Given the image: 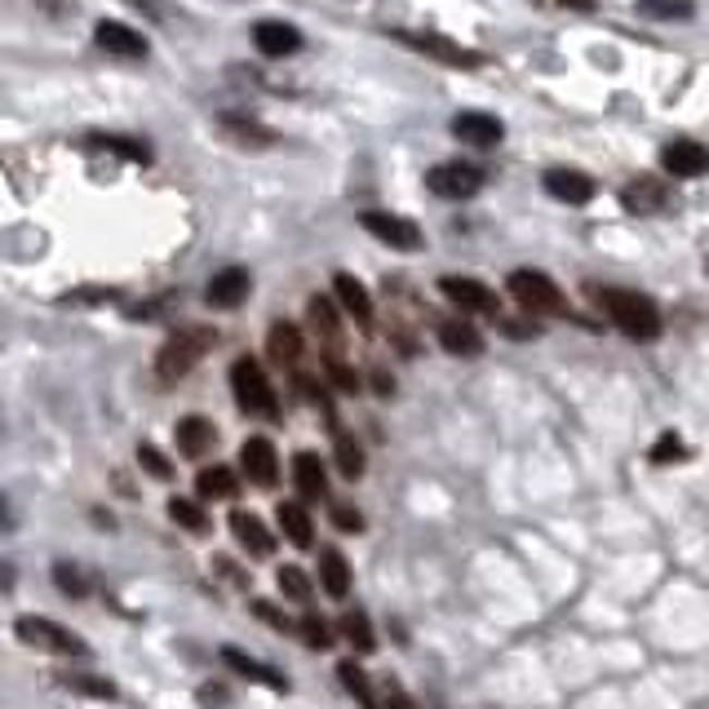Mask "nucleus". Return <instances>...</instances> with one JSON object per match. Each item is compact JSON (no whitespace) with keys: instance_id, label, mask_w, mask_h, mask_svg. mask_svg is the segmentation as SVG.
<instances>
[{"instance_id":"obj_1","label":"nucleus","mask_w":709,"mask_h":709,"mask_svg":"<svg viewBox=\"0 0 709 709\" xmlns=\"http://www.w3.org/2000/svg\"><path fill=\"white\" fill-rule=\"evenodd\" d=\"M213 346H218V333L205 329V325L173 329V333L164 338L160 355H156V372H160V381H178V377H186V372L196 368Z\"/></svg>"},{"instance_id":"obj_2","label":"nucleus","mask_w":709,"mask_h":709,"mask_svg":"<svg viewBox=\"0 0 709 709\" xmlns=\"http://www.w3.org/2000/svg\"><path fill=\"white\" fill-rule=\"evenodd\" d=\"M231 391L240 400V408L248 417H262V421H280V400H276V386L271 377L262 372V364H257L253 355H240L231 364Z\"/></svg>"},{"instance_id":"obj_3","label":"nucleus","mask_w":709,"mask_h":709,"mask_svg":"<svg viewBox=\"0 0 709 709\" xmlns=\"http://www.w3.org/2000/svg\"><path fill=\"white\" fill-rule=\"evenodd\" d=\"M603 310L612 315V325L634 338V342H652L661 338V310L643 297V293H629V289H608L603 293Z\"/></svg>"},{"instance_id":"obj_4","label":"nucleus","mask_w":709,"mask_h":709,"mask_svg":"<svg viewBox=\"0 0 709 709\" xmlns=\"http://www.w3.org/2000/svg\"><path fill=\"white\" fill-rule=\"evenodd\" d=\"M14 634L27 643V648L49 652V657H85L89 652V643L81 634H72L68 625H58V621H45V616H23L14 625Z\"/></svg>"},{"instance_id":"obj_5","label":"nucleus","mask_w":709,"mask_h":709,"mask_svg":"<svg viewBox=\"0 0 709 709\" xmlns=\"http://www.w3.org/2000/svg\"><path fill=\"white\" fill-rule=\"evenodd\" d=\"M510 297L519 302L524 310H533V315H563L567 310V302H563V293H559V284L550 280V276H541V271H514L510 276Z\"/></svg>"},{"instance_id":"obj_6","label":"nucleus","mask_w":709,"mask_h":709,"mask_svg":"<svg viewBox=\"0 0 709 709\" xmlns=\"http://www.w3.org/2000/svg\"><path fill=\"white\" fill-rule=\"evenodd\" d=\"M400 45H408V49H417V53H426V58H435V62H448V68H484V53L479 49H466V45H457L453 36H439V32H391Z\"/></svg>"},{"instance_id":"obj_7","label":"nucleus","mask_w":709,"mask_h":709,"mask_svg":"<svg viewBox=\"0 0 709 709\" xmlns=\"http://www.w3.org/2000/svg\"><path fill=\"white\" fill-rule=\"evenodd\" d=\"M426 186L435 191L439 200H470L475 191L484 186V169H475L466 160H448V164H435L426 173Z\"/></svg>"},{"instance_id":"obj_8","label":"nucleus","mask_w":709,"mask_h":709,"mask_svg":"<svg viewBox=\"0 0 709 709\" xmlns=\"http://www.w3.org/2000/svg\"><path fill=\"white\" fill-rule=\"evenodd\" d=\"M359 227H364L368 235H377L381 244H391V248H404V253L421 248V231H417V222H408V218H400V213L364 209V213H359Z\"/></svg>"},{"instance_id":"obj_9","label":"nucleus","mask_w":709,"mask_h":709,"mask_svg":"<svg viewBox=\"0 0 709 709\" xmlns=\"http://www.w3.org/2000/svg\"><path fill=\"white\" fill-rule=\"evenodd\" d=\"M240 470L257 484V488H276L280 484V457H276V443L253 435L244 448H240Z\"/></svg>"},{"instance_id":"obj_10","label":"nucleus","mask_w":709,"mask_h":709,"mask_svg":"<svg viewBox=\"0 0 709 709\" xmlns=\"http://www.w3.org/2000/svg\"><path fill=\"white\" fill-rule=\"evenodd\" d=\"M439 289H443L448 302L462 306V310H470V315H497V293H492L484 280H470V276H443Z\"/></svg>"},{"instance_id":"obj_11","label":"nucleus","mask_w":709,"mask_h":709,"mask_svg":"<svg viewBox=\"0 0 709 709\" xmlns=\"http://www.w3.org/2000/svg\"><path fill=\"white\" fill-rule=\"evenodd\" d=\"M94 40H98V49H102V53L124 58V62H138V58H147V36H143V32H134L129 23H111V19H102V23L94 27Z\"/></svg>"},{"instance_id":"obj_12","label":"nucleus","mask_w":709,"mask_h":709,"mask_svg":"<svg viewBox=\"0 0 709 709\" xmlns=\"http://www.w3.org/2000/svg\"><path fill=\"white\" fill-rule=\"evenodd\" d=\"M453 138H457V143H470V147H479V151H492V147L505 138V129H501V120L488 115V111H462V115H453Z\"/></svg>"},{"instance_id":"obj_13","label":"nucleus","mask_w":709,"mask_h":709,"mask_svg":"<svg viewBox=\"0 0 709 709\" xmlns=\"http://www.w3.org/2000/svg\"><path fill=\"white\" fill-rule=\"evenodd\" d=\"M661 169H665L670 178H700V173L709 169V151H705L700 143H692V138H674V143H665V151H661Z\"/></svg>"},{"instance_id":"obj_14","label":"nucleus","mask_w":709,"mask_h":709,"mask_svg":"<svg viewBox=\"0 0 709 709\" xmlns=\"http://www.w3.org/2000/svg\"><path fill=\"white\" fill-rule=\"evenodd\" d=\"M253 45L257 53H267V58H289L302 49V32L293 23H280V19H262L253 27Z\"/></svg>"},{"instance_id":"obj_15","label":"nucleus","mask_w":709,"mask_h":709,"mask_svg":"<svg viewBox=\"0 0 709 709\" xmlns=\"http://www.w3.org/2000/svg\"><path fill=\"white\" fill-rule=\"evenodd\" d=\"M546 191L554 200H563V205H586V200H595V178L590 173H582V169H546Z\"/></svg>"},{"instance_id":"obj_16","label":"nucleus","mask_w":709,"mask_h":709,"mask_svg":"<svg viewBox=\"0 0 709 709\" xmlns=\"http://www.w3.org/2000/svg\"><path fill=\"white\" fill-rule=\"evenodd\" d=\"M621 200H625V209L629 213H665L670 209V186L661 182V178H634L625 191H621Z\"/></svg>"},{"instance_id":"obj_17","label":"nucleus","mask_w":709,"mask_h":709,"mask_svg":"<svg viewBox=\"0 0 709 709\" xmlns=\"http://www.w3.org/2000/svg\"><path fill=\"white\" fill-rule=\"evenodd\" d=\"M248 289H253L248 271H244V267H227V271H218V276L209 280L205 302H209V306H218V310H235V306L248 297Z\"/></svg>"},{"instance_id":"obj_18","label":"nucleus","mask_w":709,"mask_h":709,"mask_svg":"<svg viewBox=\"0 0 709 709\" xmlns=\"http://www.w3.org/2000/svg\"><path fill=\"white\" fill-rule=\"evenodd\" d=\"M231 533H235V541L248 550V554H257V559H267V554H276V537H271V528L257 519V514H248V510H235L231 514Z\"/></svg>"},{"instance_id":"obj_19","label":"nucleus","mask_w":709,"mask_h":709,"mask_svg":"<svg viewBox=\"0 0 709 709\" xmlns=\"http://www.w3.org/2000/svg\"><path fill=\"white\" fill-rule=\"evenodd\" d=\"M333 289H338V302H342V310L355 319V325L368 333L372 329V297H368V289L355 280V276H346V271H338L333 276Z\"/></svg>"},{"instance_id":"obj_20","label":"nucleus","mask_w":709,"mask_h":709,"mask_svg":"<svg viewBox=\"0 0 709 709\" xmlns=\"http://www.w3.org/2000/svg\"><path fill=\"white\" fill-rule=\"evenodd\" d=\"M439 346L448 355L470 359V355H484V333L470 325V319H443V325H439Z\"/></svg>"},{"instance_id":"obj_21","label":"nucleus","mask_w":709,"mask_h":709,"mask_svg":"<svg viewBox=\"0 0 709 709\" xmlns=\"http://www.w3.org/2000/svg\"><path fill=\"white\" fill-rule=\"evenodd\" d=\"M218 129H222V134H227L235 147H253V151H257V147H276V143H280L276 129L257 124V120H248V115H222Z\"/></svg>"},{"instance_id":"obj_22","label":"nucleus","mask_w":709,"mask_h":709,"mask_svg":"<svg viewBox=\"0 0 709 709\" xmlns=\"http://www.w3.org/2000/svg\"><path fill=\"white\" fill-rule=\"evenodd\" d=\"M218 443V426L209 417H182L178 421V453L182 457H205Z\"/></svg>"},{"instance_id":"obj_23","label":"nucleus","mask_w":709,"mask_h":709,"mask_svg":"<svg viewBox=\"0 0 709 709\" xmlns=\"http://www.w3.org/2000/svg\"><path fill=\"white\" fill-rule=\"evenodd\" d=\"M293 484H297V492L306 501H325L329 497V470H325V462H319L315 453H297L293 457Z\"/></svg>"},{"instance_id":"obj_24","label":"nucleus","mask_w":709,"mask_h":709,"mask_svg":"<svg viewBox=\"0 0 709 709\" xmlns=\"http://www.w3.org/2000/svg\"><path fill=\"white\" fill-rule=\"evenodd\" d=\"M302 351H306L302 329H293L289 319H276L271 333H267V355H271L276 364H284V368H293V364L302 359Z\"/></svg>"},{"instance_id":"obj_25","label":"nucleus","mask_w":709,"mask_h":709,"mask_svg":"<svg viewBox=\"0 0 709 709\" xmlns=\"http://www.w3.org/2000/svg\"><path fill=\"white\" fill-rule=\"evenodd\" d=\"M276 519H280V533H284V541H293L297 550H310V546H315V524H310L306 505H297V501H284V505L276 510Z\"/></svg>"},{"instance_id":"obj_26","label":"nucleus","mask_w":709,"mask_h":709,"mask_svg":"<svg viewBox=\"0 0 709 709\" xmlns=\"http://www.w3.org/2000/svg\"><path fill=\"white\" fill-rule=\"evenodd\" d=\"M319 586L329 599H346L351 595V563L342 550H325L319 554Z\"/></svg>"},{"instance_id":"obj_27","label":"nucleus","mask_w":709,"mask_h":709,"mask_svg":"<svg viewBox=\"0 0 709 709\" xmlns=\"http://www.w3.org/2000/svg\"><path fill=\"white\" fill-rule=\"evenodd\" d=\"M222 661H227L235 674H244V679H257V683H267V687H276V692H284V687H289V679H284L280 670H271V665H262V661L244 657L240 648H222Z\"/></svg>"},{"instance_id":"obj_28","label":"nucleus","mask_w":709,"mask_h":709,"mask_svg":"<svg viewBox=\"0 0 709 709\" xmlns=\"http://www.w3.org/2000/svg\"><path fill=\"white\" fill-rule=\"evenodd\" d=\"M333 457H338V470H342L346 479H359V475H364V448H359L355 435H351L346 426H338V421H333Z\"/></svg>"},{"instance_id":"obj_29","label":"nucleus","mask_w":709,"mask_h":709,"mask_svg":"<svg viewBox=\"0 0 709 709\" xmlns=\"http://www.w3.org/2000/svg\"><path fill=\"white\" fill-rule=\"evenodd\" d=\"M306 319H310V329L325 338V342H342V315H338V306L329 302V297H310V306H306Z\"/></svg>"},{"instance_id":"obj_30","label":"nucleus","mask_w":709,"mask_h":709,"mask_svg":"<svg viewBox=\"0 0 709 709\" xmlns=\"http://www.w3.org/2000/svg\"><path fill=\"white\" fill-rule=\"evenodd\" d=\"M196 488H200V497H209V501H231V497L240 492V479H235L231 466H205V470L196 475Z\"/></svg>"},{"instance_id":"obj_31","label":"nucleus","mask_w":709,"mask_h":709,"mask_svg":"<svg viewBox=\"0 0 709 709\" xmlns=\"http://www.w3.org/2000/svg\"><path fill=\"white\" fill-rule=\"evenodd\" d=\"M89 147H102V151H115L124 160H134V164H147L151 151L138 143V138H120V134H89Z\"/></svg>"},{"instance_id":"obj_32","label":"nucleus","mask_w":709,"mask_h":709,"mask_svg":"<svg viewBox=\"0 0 709 709\" xmlns=\"http://www.w3.org/2000/svg\"><path fill=\"white\" fill-rule=\"evenodd\" d=\"M169 514H173V524L186 528V533H209V514L191 501V497H173L169 501Z\"/></svg>"},{"instance_id":"obj_33","label":"nucleus","mask_w":709,"mask_h":709,"mask_svg":"<svg viewBox=\"0 0 709 709\" xmlns=\"http://www.w3.org/2000/svg\"><path fill=\"white\" fill-rule=\"evenodd\" d=\"M342 634H346L351 648H355V652H364V657L377 648V634H372V625H368V616H364V612H346V616H342Z\"/></svg>"},{"instance_id":"obj_34","label":"nucleus","mask_w":709,"mask_h":709,"mask_svg":"<svg viewBox=\"0 0 709 709\" xmlns=\"http://www.w3.org/2000/svg\"><path fill=\"white\" fill-rule=\"evenodd\" d=\"M338 674H342V683H346V692H351V696H355V700H359L364 709H381V700H377V692H372V683L364 679V670H359L355 661H342V670H338Z\"/></svg>"},{"instance_id":"obj_35","label":"nucleus","mask_w":709,"mask_h":709,"mask_svg":"<svg viewBox=\"0 0 709 709\" xmlns=\"http://www.w3.org/2000/svg\"><path fill=\"white\" fill-rule=\"evenodd\" d=\"M325 372H329V381L338 386L342 395H355V391H359V372H355V368H351V364H346L338 351H333V355L325 351Z\"/></svg>"},{"instance_id":"obj_36","label":"nucleus","mask_w":709,"mask_h":709,"mask_svg":"<svg viewBox=\"0 0 709 709\" xmlns=\"http://www.w3.org/2000/svg\"><path fill=\"white\" fill-rule=\"evenodd\" d=\"M297 634L306 638V648H310V652H329V643H333V629H329L325 621H319L315 612H306V616L297 621Z\"/></svg>"},{"instance_id":"obj_37","label":"nucleus","mask_w":709,"mask_h":709,"mask_svg":"<svg viewBox=\"0 0 709 709\" xmlns=\"http://www.w3.org/2000/svg\"><path fill=\"white\" fill-rule=\"evenodd\" d=\"M53 582L62 595H72V599H85L89 595V582H85V572L76 563H53Z\"/></svg>"},{"instance_id":"obj_38","label":"nucleus","mask_w":709,"mask_h":709,"mask_svg":"<svg viewBox=\"0 0 709 709\" xmlns=\"http://www.w3.org/2000/svg\"><path fill=\"white\" fill-rule=\"evenodd\" d=\"M638 5L648 19H661V23H679L692 14V0H638Z\"/></svg>"},{"instance_id":"obj_39","label":"nucleus","mask_w":709,"mask_h":709,"mask_svg":"<svg viewBox=\"0 0 709 709\" xmlns=\"http://www.w3.org/2000/svg\"><path fill=\"white\" fill-rule=\"evenodd\" d=\"M276 576H280L284 599H293V603H310V582H306V572H302V567H280Z\"/></svg>"},{"instance_id":"obj_40","label":"nucleus","mask_w":709,"mask_h":709,"mask_svg":"<svg viewBox=\"0 0 709 709\" xmlns=\"http://www.w3.org/2000/svg\"><path fill=\"white\" fill-rule=\"evenodd\" d=\"M62 683H68L72 692H89V696H98V700H111V696H115V687H111L107 679H89V674H62Z\"/></svg>"},{"instance_id":"obj_41","label":"nucleus","mask_w":709,"mask_h":709,"mask_svg":"<svg viewBox=\"0 0 709 709\" xmlns=\"http://www.w3.org/2000/svg\"><path fill=\"white\" fill-rule=\"evenodd\" d=\"M138 462L156 475V479H173V466H169V457L160 453V448H151V443H138Z\"/></svg>"},{"instance_id":"obj_42","label":"nucleus","mask_w":709,"mask_h":709,"mask_svg":"<svg viewBox=\"0 0 709 709\" xmlns=\"http://www.w3.org/2000/svg\"><path fill=\"white\" fill-rule=\"evenodd\" d=\"M683 457H687V448H683L679 435H661V443L652 448V462H657V466H665V462H683Z\"/></svg>"},{"instance_id":"obj_43","label":"nucleus","mask_w":709,"mask_h":709,"mask_svg":"<svg viewBox=\"0 0 709 709\" xmlns=\"http://www.w3.org/2000/svg\"><path fill=\"white\" fill-rule=\"evenodd\" d=\"M253 616H257V621H267L271 629H284V634L293 629V621H289V616H280V608H276V603H267V599H257V603H253Z\"/></svg>"},{"instance_id":"obj_44","label":"nucleus","mask_w":709,"mask_h":709,"mask_svg":"<svg viewBox=\"0 0 709 709\" xmlns=\"http://www.w3.org/2000/svg\"><path fill=\"white\" fill-rule=\"evenodd\" d=\"M333 524H338L342 533H359V528H364L359 510H351V501H338V505H333Z\"/></svg>"},{"instance_id":"obj_45","label":"nucleus","mask_w":709,"mask_h":709,"mask_svg":"<svg viewBox=\"0 0 709 709\" xmlns=\"http://www.w3.org/2000/svg\"><path fill=\"white\" fill-rule=\"evenodd\" d=\"M381 709H421L413 696H404L400 687H386V700H381Z\"/></svg>"},{"instance_id":"obj_46","label":"nucleus","mask_w":709,"mask_h":709,"mask_svg":"<svg viewBox=\"0 0 709 709\" xmlns=\"http://www.w3.org/2000/svg\"><path fill=\"white\" fill-rule=\"evenodd\" d=\"M510 338H533V325H524V319H505V325H501Z\"/></svg>"},{"instance_id":"obj_47","label":"nucleus","mask_w":709,"mask_h":709,"mask_svg":"<svg viewBox=\"0 0 709 709\" xmlns=\"http://www.w3.org/2000/svg\"><path fill=\"white\" fill-rule=\"evenodd\" d=\"M14 576H19L14 563H10V559H0V590H14Z\"/></svg>"},{"instance_id":"obj_48","label":"nucleus","mask_w":709,"mask_h":709,"mask_svg":"<svg viewBox=\"0 0 709 709\" xmlns=\"http://www.w3.org/2000/svg\"><path fill=\"white\" fill-rule=\"evenodd\" d=\"M559 5H563V10H582V14H590V10L599 5V0H559Z\"/></svg>"},{"instance_id":"obj_49","label":"nucleus","mask_w":709,"mask_h":709,"mask_svg":"<svg viewBox=\"0 0 709 709\" xmlns=\"http://www.w3.org/2000/svg\"><path fill=\"white\" fill-rule=\"evenodd\" d=\"M129 5H134V10H147L151 19H160V10H156V0H129Z\"/></svg>"},{"instance_id":"obj_50","label":"nucleus","mask_w":709,"mask_h":709,"mask_svg":"<svg viewBox=\"0 0 709 709\" xmlns=\"http://www.w3.org/2000/svg\"><path fill=\"white\" fill-rule=\"evenodd\" d=\"M5 505H10V501H5V497H0V528H14V514H10Z\"/></svg>"}]
</instances>
